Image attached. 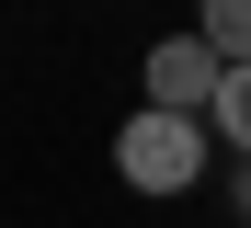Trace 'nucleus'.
<instances>
[{
  "label": "nucleus",
  "mask_w": 251,
  "mask_h": 228,
  "mask_svg": "<svg viewBox=\"0 0 251 228\" xmlns=\"http://www.w3.org/2000/svg\"><path fill=\"white\" fill-rule=\"evenodd\" d=\"M205 126H217V149H240V160H251V69H228V80H217Z\"/></svg>",
  "instance_id": "obj_4"
},
{
  "label": "nucleus",
  "mask_w": 251,
  "mask_h": 228,
  "mask_svg": "<svg viewBox=\"0 0 251 228\" xmlns=\"http://www.w3.org/2000/svg\"><path fill=\"white\" fill-rule=\"evenodd\" d=\"M217 80H228V57H217L205 34H160V46H149V103H160V114H194V126H205Z\"/></svg>",
  "instance_id": "obj_2"
},
{
  "label": "nucleus",
  "mask_w": 251,
  "mask_h": 228,
  "mask_svg": "<svg viewBox=\"0 0 251 228\" xmlns=\"http://www.w3.org/2000/svg\"><path fill=\"white\" fill-rule=\"evenodd\" d=\"M228 194H240V217H251V160H240V182H228Z\"/></svg>",
  "instance_id": "obj_5"
},
{
  "label": "nucleus",
  "mask_w": 251,
  "mask_h": 228,
  "mask_svg": "<svg viewBox=\"0 0 251 228\" xmlns=\"http://www.w3.org/2000/svg\"><path fill=\"white\" fill-rule=\"evenodd\" d=\"M114 171H126V194H194V182H205V126L137 103L114 126Z\"/></svg>",
  "instance_id": "obj_1"
},
{
  "label": "nucleus",
  "mask_w": 251,
  "mask_h": 228,
  "mask_svg": "<svg viewBox=\"0 0 251 228\" xmlns=\"http://www.w3.org/2000/svg\"><path fill=\"white\" fill-rule=\"evenodd\" d=\"M194 34L217 46L228 69H251V0H194Z\"/></svg>",
  "instance_id": "obj_3"
}]
</instances>
